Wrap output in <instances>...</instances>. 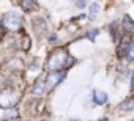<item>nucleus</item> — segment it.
<instances>
[{
	"instance_id": "nucleus-14",
	"label": "nucleus",
	"mask_w": 134,
	"mask_h": 121,
	"mask_svg": "<svg viewBox=\"0 0 134 121\" xmlns=\"http://www.w3.org/2000/svg\"><path fill=\"white\" fill-rule=\"evenodd\" d=\"M126 58H128V62H134V41H132V43L129 44V47H128Z\"/></svg>"
},
{
	"instance_id": "nucleus-17",
	"label": "nucleus",
	"mask_w": 134,
	"mask_h": 121,
	"mask_svg": "<svg viewBox=\"0 0 134 121\" xmlns=\"http://www.w3.org/2000/svg\"><path fill=\"white\" fill-rule=\"evenodd\" d=\"M8 121H18V119H16V118H13V119H8Z\"/></svg>"
},
{
	"instance_id": "nucleus-8",
	"label": "nucleus",
	"mask_w": 134,
	"mask_h": 121,
	"mask_svg": "<svg viewBox=\"0 0 134 121\" xmlns=\"http://www.w3.org/2000/svg\"><path fill=\"white\" fill-rule=\"evenodd\" d=\"M128 43H129V36H123V43L118 46V57H125L128 52Z\"/></svg>"
},
{
	"instance_id": "nucleus-12",
	"label": "nucleus",
	"mask_w": 134,
	"mask_h": 121,
	"mask_svg": "<svg viewBox=\"0 0 134 121\" xmlns=\"http://www.w3.org/2000/svg\"><path fill=\"white\" fill-rule=\"evenodd\" d=\"M132 107H134V101H125V102H121L120 105H118V110H132Z\"/></svg>"
},
{
	"instance_id": "nucleus-18",
	"label": "nucleus",
	"mask_w": 134,
	"mask_h": 121,
	"mask_svg": "<svg viewBox=\"0 0 134 121\" xmlns=\"http://www.w3.org/2000/svg\"><path fill=\"white\" fill-rule=\"evenodd\" d=\"M99 121H106V119H99Z\"/></svg>"
},
{
	"instance_id": "nucleus-10",
	"label": "nucleus",
	"mask_w": 134,
	"mask_h": 121,
	"mask_svg": "<svg viewBox=\"0 0 134 121\" xmlns=\"http://www.w3.org/2000/svg\"><path fill=\"white\" fill-rule=\"evenodd\" d=\"M21 7H22L24 11H32V8H35L36 3L32 2V0H22V2H21Z\"/></svg>"
},
{
	"instance_id": "nucleus-13",
	"label": "nucleus",
	"mask_w": 134,
	"mask_h": 121,
	"mask_svg": "<svg viewBox=\"0 0 134 121\" xmlns=\"http://www.w3.org/2000/svg\"><path fill=\"white\" fill-rule=\"evenodd\" d=\"M98 10H99V5L96 3V2H93L92 5H90V19H95L96 17V14H98Z\"/></svg>"
},
{
	"instance_id": "nucleus-3",
	"label": "nucleus",
	"mask_w": 134,
	"mask_h": 121,
	"mask_svg": "<svg viewBox=\"0 0 134 121\" xmlns=\"http://www.w3.org/2000/svg\"><path fill=\"white\" fill-rule=\"evenodd\" d=\"M2 22H3V27H5V28L14 32V30H19V28H21V25H22V17H21L18 13L10 11V13H7V14L3 16Z\"/></svg>"
},
{
	"instance_id": "nucleus-15",
	"label": "nucleus",
	"mask_w": 134,
	"mask_h": 121,
	"mask_svg": "<svg viewBox=\"0 0 134 121\" xmlns=\"http://www.w3.org/2000/svg\"><path fill=\"white\" fill-rule=\"evenodd\" d=\"M96 35H98V30H96V28H95V30H90V32L87 33V36H88V38H90L92 41L95 39V36H96Z\"/></svg>"
},
{
	"instance_id": "nucleus-2",
	"label": "nucleus",
	"mask_w": 134,
	"mask_h": 121,
	"mask_svg": "<svg viewBox=\"0 0 134 121\" xmlns=\"http://www.w3.org/2000/svg\"><path fill=\"white\" fill-rule=\"evenodd\" d=\"M21 98V93L11 88H7L3 91H0V107L2 108H14Z\"/></svg>"
},
{
	"instance_id": "nucleus-11",
	"label": "nucleus",
	"mask_w": 134,
	"mask_h": 121,
	"mask_svg": "<svg viewBox=\"0 0 134 121\" xmlns=\"http://www.w3.org/2000/svg\"><path fill=\"white\" fill-rule=\"evenodd\" d=\"M35 28H36V32H40V33H43V32H46V28H47V25H46V22H44L43 19H38V21L35 22Z\"/></svg>"
},
{
	"instance_id": "nucleus-9",
	"label": "nucleus",
	"mask_w": 134,
	"mask_h": 121,
	"mask_svg": "<svg viewBox=\"0 0 134 121\" xmlns=\"http://www.w3.org/2000/svg\"><path fill=\"white\" fill-rule=\"evenodd\" d=\"M123 28H125L126 32H129V33H132V32H134V22L131 21V17H129V16H126V17L123 19Z\"/></svg>"
},
{
	"instance_id": "nucleus-16",
	"label": "nucleus",
	"mask_w": 134,
	"mask_h": 121,
	"mask_svg": "<svg viewBox=\"0 0 134 121\" xmlns=\"http://www.w3.org/2000/svg\"><path fill=\"white\" fill-rule=\"evenodd\" d=\"M76 7H79V8H84V7H85V2H76Z\"/></svg>"
},
{
	"instance_id": "nucleus-4",
	"label": "nucleus",
	"mask_w": 134,
	"mask_h": 121,
	"mask_svg": "<svg viewBox=\"0 0 134 121\" xmlns=\"http://www.w3.org/2000/svg\"><path fill=\"white\" fill-rule=\"evenodd\" d=\"M65 79V71H54V72H51L49 76H47V79H46V87L47 88H54L57 83H60L62 80Z\"/></svg>"
},
{
	"instance_id": "nucleus-5",
	"label": "nucleus",
	"mask_w": 134,
	"mask_h": 121,
	"mask_svg": "<svg viewBox=\"0 0 134 121\" xmlns=\"http://www.w3.org/2000/svg\"><path fill=\"white\" fill-rule=\"evenodd\" d=\"M18 116V108H2L0 107V119H13Z\"/></svg>"
},
{
	"instance_id": "nucleus-1",
	"label": "nucleus",
	"mask_w": 134,
	"mask_h": 121,
	"mask_svg": "<svg viewBox=\"0 0 134 121\" xmlns=\"http://www.w3.org/2000/svg\"><path fill=\"white\" fill-rule=\"evenodd\" d=\"M66 60H68V55H66V52L65 50H62V49H58V50H55V52H52L51 53V57H49V60H47V69H51V71H58V69H62L63 66H66Z\"/></svg>"
},
{
	"instance_id": "nucleus-7",
	"label": "nucleus",
	"mask_w": 134,
	"mask_h": 121,
	"mask_svg": "<svg viewBox=\"0 0 134 121\" xmlns=\"http://www.w3.org/2000/svg\"><path fill=\"white\" fill-rule=\"evenodd\" d=\"M93 99H95V102L96 104H106V101H107V94L104 93V91H99V90H95L93 91Z\"/></svg>"
},
{
	"instance_id": "nucleus-6",
	"label": "nucleus",
	"mask_w": 134,
	"mask_h": 121,
	"mask_svg": "<svg viewBox=\"0 0 134 121\" xmlns=\"http://www.w3.org/2000/svg\"><path fill=\"white\" fill-rule=\"evenodd\" d=\"M44 90H46L44 80H43V79H38L36 83H35V87L32 88V93H33L35 96H41V94H44Z\"/></svg>"
}]
</instances>
